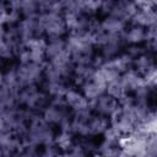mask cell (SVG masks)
I'll return each instance as SVG.
<instances>
[{
	"mask_svg": "<svg viewBox=\"0 0 157 157\" xmlns=\"http://www.w3.org/2000/svg\"><path fill=\"white\" fill-rule=\"evenodd\" d=\"M49 102L50 97L39 86L21 87L17 93V104L36 113H40Z\"/></svg>",
	"mask_w": 157,
	"mask_h": 157,
	"instance_id": "obj_1",
	"label": "cell"
},
{
	"mask_svg": "<svg viewBox=\"0 0 157 157\" xmlns=\"http://www.w3.org/2000/svg\"><path fill=\"white\" fill-rule=\"evenodd\" d=\"M65 44L72 59L92 55L96 48L93 34L91 32L67 33L65 37Z\"/></svg>",
	"mask_w": 157,
	"mask_h": 157,
	"instance_id": "obj_2",
	"label": "cell"
},
{
	"mask_svg": "<svg viewBox=\"0 0 157 157\" xmlns=\"http://www.w3.org/2000/svg\"><path fill=\"white\" fill-rule=\"evenodd\" d=\"M38 23L43 37L47 38H64L67 34L61 12H39Z\"/></svg>",
	"mask_w": 157,
	"mask_h": 157,
	"instance_id": "obj_3",
	"label": "cell"
},
{
	"mask_svg": "<svg viewBox=\"0 0 157 157\" xmlns=\"http://www.w3.org/2000/svg\"><path fill=\"white\" fill-rule=\"evenodd\" d=\"M44 64L37 63H18L16 65L17 78L21 87L39 86L43 82Z\"/></svg>",
	"mask_w": 157,
	"mask_h": 157,
	"instance_id": "obj_4",
	"label": "cell"
},
{
	"mask_svg": "<svg viewBox=\"0 0 157 157\" xmlns=\"http://www.w3.org/2000/svg\"><path fill=\"white\" fill-rule=\"evenodd\" d=\"M38 15V13H37ZM22 16L18 22L16 23V31L18 33V37L21 39V43H26L29 39L34 37H43L39 23H38V16Z\"/></svg>",
	"mask_w": 157,
	"mask_h": 157,
	"instance_id": "obj_5",
	"label": "cell"
},
{
	"mask_svg": "<svg viewBox=\"0 0 157 157\" xmlns=\"http://www.w3.org/2000/svg\"><path fill=\"white\" fill-rule=\"evenodd\" d=\"M90 103H91V109L93 113L103 115V117L108 118L109 120L117 114V112L119 110V107H120L118 99L112 97L107 92Z\"/></svg>",
	"mask_w": 157,
	"mask_h": 157,
	"instance_id": "obj_6",
	"label": "cell"
},
{
	"mask_svg": "<svg viewBox=\"0 0 157 157\" xmlns=\"http://www.w3.org/2000/svg\"><path fill=\"white\" fill-rule=\"evenodd\" d=\"M137 9L139 5L134 0H114L109 15L107 16H113L129 23Z\"/></svg>",
	"mask_w": 157,
	"mask_h": 157,
	"instance_id": "obj_7",
	"label": "cell"
},
{
	"mask_svg": "<svg viewBox=\"0 0 157 157\" xmlns=\"http://www.w3.org/2000/svg\"><path fill=\"white\" fill-rule=\"evenodd\" d=\"M157 22V15H156V7L150 6H139L136 12L130 20V25H136L144 28H148L151 26H156Z\"/></svg>",
	"mask_w": 157,
	"mask_h": 157,
	"instance_id": "obj_8",
	"label": "cell"
},
{
	"mask_svg": "<svg viewBox=\"0 0 157 157\" xmlns=\"http://www.w3.org/2000/svg\"><path fill=\"white\" fill-rule=\"evenodd\" d=\"M134 70H136L140 75H142L144 77L156 72V61H155V53L152 52H144L142 54H140L139 56H136L135 59H132V66Z\"/></svg>",
	"mask_w": 157,
	"mask_h": 157,
	"instance_id": "obj_9",
	"label": "cell"
},
{
	"mask_svg": "<svg viewBox=\"0 0 157 157\" xmlns=\"http://www.w3.org/2000/svg\"><path fill=\"white\" fill-rule=\"evenodd\" d=\"M120 81L123 83V87L125 90V92L128 93H134L136 92L139 88H141L146 81L142 75H140L136 70H134L132 67H130L129 70L124 71L120 75Z\"/></svg>",
	"mask_w": 157,
	"mask_h": 157,
	"instance_id": "obj_10",
	"label": "cell"
},
{
	"mask_svg": "<svg viewBox=\"0 0 157 157\" xmlns=\"http://www.w3.org/2000/svg\"><path fill=\"white\" fill-rule=\"evenodd\" d=\"M80 91H81V93L85 96V98L87 101L93 102L99 96H102L103 93H105V85H103L102 82H99L98 80H96V78L92 77V78L85 81L80 86Z\"/></svg>",
	"mask_w": 157,
	"mask_h": 157,
	"instance_id": "obj_11",
	"label": "cell"
},
{
	"mask_svg": "<svg viewBox=\"0 0 157 157\" xmlns=\"http://www.w3.org/2000/svg\"><path fill=\"white\" fill-rule=\"evenodd\" d=\"M121 37H123V40H124L125 45L144 44L145 43V37H146V28L136 26V25H130L129 27L126 26Z\"/></svg>",
	"mask_w": 157,
	"mask_h": 157,
	"instance_id": "obj_12",
	"label": "cell"
},
{
	"mask_svg": "<svg viewBox=\"0 0 157 157\" xmlns=\"http://www.w3.org/2000/svg\"><path fill=\"white\" fill-rule=\"evenodd\" d=\"M99 23V29L104 33H109V34H123V32L126 28V22L113 17V16H104L101 21H98Z\"/></svg>",
	"mask_w": 157,
	"mask_h": 157,
	"instance_id": "obj_13",
	"label": "cell"
},
{
	"mask_svg": "<svg viewBox=\"0 0 157 157\" xmlns=\"http://www.w3.org/2000/svg\"><path fill=\"white\" fill-rule=\"evenodd\" d=\"M110 120L103 115L96 114L93 113L90 119L87 120V125H88V134L91 137L94 136H102L103 132L107 130V128L109 126Z\"/></svg>",
	"mask_w": 157,
	"mask_h": 157,
	"instance_id": "obj_14",
	"label": "cell"
},
{
	"mask_svg": "<svg viewBox=\"0 0 157 157\" xmlns=\"http://www.w3.org/2000/svg\"><path fill=\"white\" fill-rule=\"evenodd\" d=\"M67 52L65 38H47L45 42V59L50 60Z\"/></svg>",
	"mask_w": 157,
	"mask_h": 157,
	"instance_id": "obj_15",
	"label": "cell"
},
{
	"mask_svg": "<svg viewBox=\"0 0 157 157\" xmlns=\"http://www.w3.org/2000/svg\"><path fill=\"white\" fill-rule=\"evenodd\" d=\"M105 64L108 66H110L112 69H114L115 71H118L121 75L124 71L129 70L132 66V59L125 52H121L120 54L113 56L112 59H108L105 61Z\"/></svg>",
	"mask_w": 157,
	"mask_h": 157,
	"instance_id": "obj_16",
	"label": "cell"
},
{
	"mask_svg": "<svg viewBox=\"0 0 157 157\" xmlns=\"http://www.w3.org/2000/svg\"><path fill=\"white\" fill-rule=\"evenodd\" d=\"M42 88L48 93L50 98H58L64 97L69 85L67 81H43Z\"/></svg>",
	"mask_w": 157,
	"mask_h": 157,
	"instance_id": "obj_17",
	"label": "cell"
},
{
	"mask_svg": "<svg viewBox=\"0 0 157 157\" xmlns=\"http://www.w3.org/2000/svg\"><path fill=\"white\" fill-rule=\"evenodd\" d=\"M105 92H107L108 94H110L112 97L117 98V99H119V98L123 97L125 93H128V92H125V90H124V87H123V83H121V81H120V77L117 78V80H114V81H112V82H109V83L105 86Z\"/></svg>",
	"mask_w": 157,
	"mask_h": 157,
	"instance_id": "obj_18",
	"label": "cell"
},
{
	"mask_svg": "<svg viewBox=\"0 0 157 157\" xmlns=\"http://www.w3.org/2000/svg\"><path fill=\"white\" fill-rule=\"evenodd\" d=\"M139 6H150L156 7V0H134Z\"/></svg>",
	"mask_w": 157,
	"mask_h": 157,
	"instance_id": "obj_19",
	"label": "cell"
},
{
	"mask_svg": "<svg viewBox=\"0 0 157 157\" xmlns=\"http://www.w3.org/2000/svg\"><path fill=\"white\" fill-rule=\"evenodd\" d=\"M34 1H36V2H38V6H39V2H40L42 0H34Z\"/></svg>",
	"mask_w": 157,
	"mask_h": 157,
	"instance_id": "obj_20",
	"label": "cell"
}]
</instances>
